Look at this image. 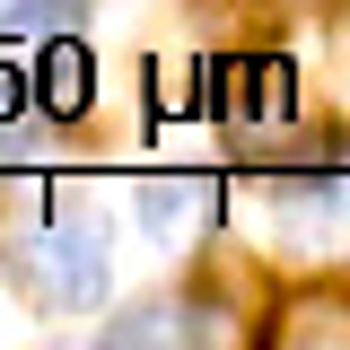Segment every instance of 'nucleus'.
I'll use <instances>...</instances> for the list:
<instances>
[{
	"mask_svg": "<svg viewBox=\"0 0 350 350\" xmlns=\"http://www.w3.org/2000/svg\"><path fill=\"white\" fill-rule=\"evenodd\" d=\"M18 280L44 306H96L105 280H114V262H105V237L96 228H44V237H27V254H18Z\"/></svg>",
	"mask_w": 350,
	"mask_h": 350,
	"instance_id": "1",
	"label": "nucleus"
},
{
	"mask_svg": "<svg viewBox=\"0 0 350 350\" xmlns=\"http://www.w3.org/2000/svg\"><path fill=\"white\" fill-rule=\"evenodd\" d=\"M140 228L158 245H184L211 228V175H149L140 184Z\"/></svg>",
	"mask_w": 350,
	"mask_h": 350,
	"instance_id": "2",
	"label": "nucleus"
},
{
	"mask_svg": "<svg viewBox=\"0 0 350 350\" xmlns=\"http://www.w3.org/2000/svg\"><path fill=\"white\" fill-rule=\"evenodd\" d=\"M289 96H298V79H289V62H271V53H245V62L219 70V105H228L237 123H280Z\"/></svg>",
	"mask_w": 350,
	"mask_h": 350,
	"instance_id": "3",
	"label": "nucleus"
},
{
	"mask_svg": "<svg viewBox=\"0 0 350 350\" xmlns=\"http://www.w3.org/2000/svg\"><path fill=\"white\" fill-rule=\"evenodd\" d=\"M271 342H350V289H324V298H298L280 324H271Z\"/></svg>",
	"mask_w": 350,
	"mask_h": 350,
	"instance_id": "4",
	"label": "nucleus"
},
{
	"mask_svg": "<svg viewBox=\"0 0 350 350\" xmlns=\"http://www.w3.org/2000/svg\"><path fill=\"white\" fill-rule=\"evenodd\" d=\"M105 342H193V306L149 298V306H131V315H114V324H105Z\"/></svg>",
	"mask_w": 350,
	"mask_h": 350,
	"instance_id": "5",
	"label": "nucleus"
},
{
	"mask_svg": "<svg viewBox=\"0 0 350 350\" xmlns=\"http://www.w3.org/2000/svg\"><path fill=\"white\" fill-rule=\"evenodd\" d=\"M44 105H53V114H79L88 105V53L62 44V36H53V53H44Z\"/></svg>",
	"mask_w": 350,
	"mask_h": 350,
	"instance_id": "6",
	"label": "nucleus"
},
{
	"mask_svg": "<svg viewBox=\"0 0 350 350\" xmlns=\"http://www.w3.org/2000/svg\"><path fill=\"white\" fill-rule=\"evenodd\" d=\"M27 96H36V79H18V70H0V114H18Z\"/></svg>",
	"mask_w": 350,
	"mask_h": 350,
	"instance_id": "7",
	"label": "nucleus"
}]
</instances>
